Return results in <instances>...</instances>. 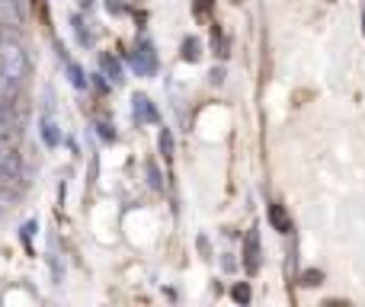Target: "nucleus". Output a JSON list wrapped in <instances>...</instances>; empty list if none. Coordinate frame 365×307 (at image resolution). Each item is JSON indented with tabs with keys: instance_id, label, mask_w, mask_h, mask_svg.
Instances as JSON below:
<instances>
[{
	"instance_id": "obj_9",
	"label": "nucleus",
	"mask_w": 365,
	"mask_h": 307,
	"mask_svg": "<svg viewBox=\"0 0 365 307\" xmlns=\"http://www.w3.org/2000/svg\"><path fill=\"white\" fill-rule=\"evenodd\" d=\"M158 147H160V157L164 160H173V135H170V128H160V135H158Z\"/></svg>"
},
{
	"instance_id": "obj_13",
	"label": "nucleus",
	"mask_w": 365,
	"mask_h": 307,
	"mask_svg": "<svg viewBox=\"0 0 365 307\" xmlns=\"http://www.w3.org/2000/svg\"><path fill=\"white\" fill-rule=\"evenodd\" d=\"M68 77H71V83H74L77 90H83V87H87V77H83L81 64H68Z\"/></svg>"
},
{
	"instance_id": "obj_5",
	"label": "nucleus",
	"mask_w": 365,
	"mask_h": 307,
	"mask_svg": "<svg viewBox=\"0 0 365 307\" xmlns=\"http://www.w3.org/2000/svg\"><path fill=\"white\" fill-rule=\"evenodd\" d=\"M135 119H138V125H148V122H158V109L151 106V100H148L145 93H135Z\"/></svg>"
},
{
	"instance_id": "obj_16",
	"label": "nucleus",
	"mask_w": 365,
	"mask_h": 307,
	"mask_svg": "<svg viewBox=\"0 0 365 307\" xmlns=\"http://www.w3.org/2000/svg\"><path fill=\"white\" fill-rule=\"evenodd\" d=\"M231 298H234V301H240V304H247V301H250V288H247V285H234Z\"/></svg>"
},
{
	"instance_id": "obj_21",
	"label": "nucleus",
	"mask_w": 365,
	"mask_h": 307,
	"mask_svg": "<svg viewBox=\"0 0 365 307\" xmlns=\"http://www.w3.org/2000/svg\"><path fill=\"white\" fill-rule=\"evenodd\" d=\"M362 32H365V10H362Z\"/></svg>"
},
{
	"instance_id": "obj_14",
	"label": "nucleus",
	"mask_w": 365,
	"mask_h": 307,
	"mask_svg": "<svg viewBox=\"0 0 365 307\" xmlns=\"http://www.w3.org/2000/svg\"><path fill=\"white\" fill-rule=\"evenodd\" d=\"M148 182H151V189H164V179H160V170L154 160H148Z\"/></svg>"
},
{
	"instance_id": "obj_6",
	"label": "nucleus",
	"mask_w": 365,
	"mask_h": 307,
	"mask_svg": "<svg viewBox=\"0 0 365 307\" xmlns=\"http://www.w3.org/2000/svg\"><path fill=\"white\" fill-rule=\"evenodd\" d=\"M19 179V157L10 151H0V182Z\"/></svg>"
},
{
	"instance_id": "obj_12",
	"label": "nucleus",
	"mask_w": 365,
	"mask_h": 307,
	"mask_svg": "<svg viewBox=\"0 0 365 307\" xmlns=\"http://www.w3.org/2000/svg\"><path fill=\"white\" fill-rule=\"evenodd\" d=\"M212 48H215V55H218V58L227 55V42H225V36H221L218 26H212Z\"/></svg>"
},
{
	"instance_id": "obj_20",
	"label": "nucleus",
	"mask_w": 365,
	"mask_h": 307,
	"mask_svg": "<svg viewBox=\"0 0 365 307\" xmlns=\"http://www.w3.org/2000/svg\"><path fill=\"white\" fill-rule=\"evenodd\" d=\"M90 4H93V0H81V6H90Z\"/></svg>"
},
{
	"instance_id": "obj_18",
	"label": "nucleus",
	"mask_w": 365,
	"mask_h": 307,
	"mask_svg": "<svg viewBox=\"0 0 365 307\" xmlns=\"http://www.w3.org/2000/svg\"><path fill=\"white\" fill-rule=\"evenodd\" d=\"M212 4H215V0H195V13H199V16H202V13H208V10H212Z\"/></svg>"
},
{
	"instance_id": "obj_10",
	"label": "nucleus",
	"mask_w": 365,
	"mask_h": 307,
	"mask_svg": "<svg viewBox=\"0 0 365 307\" xmlns=\"http://www.w3.org/2000/svg\"><path fill=\"white\" fill-rule=\"evenodd\" d=\"M0 19L16 23L19 19V0H0Z\"/></svg>"
},
{
	"instance_id": "obj_8",
	"label": "nucleus",
	"mask_w": 365,
	"mask_h": 307,
	"mask_svg": "<svg viewBox=\"0 0 365 307\" xmlns=\"http://www.w3.org/2000/svg\"><path fill=\"white\" fill-rule=\"evenodd\" d=\"M42 141H45L48 147H58V145H61V132H58V122L51 119V115H45V119H42Z\"/></svg>"
},
{
	"instance_id": "obj_2",
	"label": "nucleus",
	"mask_w": 365,
	"mask_h": 307,
	"mask_svg": "<svg viewBox=\"0 0 365 307\" xmlns=\"http://www.w3.org/2000/svg\"><path fill=\"white\" fill-rule=\"evenodd\" d=\"M128 61H132L135 71H138V74H145V77H154V74H158V68H160L158 48H154L151 38H141V42L135 45V51L128 55Z\"/></svg>"
},
{
	"instance_id": "obj_19",
	"label": "nucleus",
	"mask_w": 365,
	"mask_h": 307,
	"mask_svg": "<svg viewBox=\"0 0 365 307\" xmlns=\"http://www.w3.org/2000/svg\"><path fill=\"white\" fill-rule=\"evenodd\" d=\"M4 87H6V74H4V64H0V96H4Z\"/></svg>"
},
{
	"instance_id": "obj_15",
	"label": "nucleus",
	"mask_w": 365,
	"mask_h": 307,
	"mask_svg": "<svg viewBox=\"0 0 365 307\" xmlns=\"http://www.w3.org/2000/svg\"><path fill=\"white\" fill-rule=\"evenodd\" d=\"M321 272H317V269H308V272H304V276H302V285H308V288H314V285H321Z\"/></svg>"
},
{
	"instance_id": "obj_17",
	"label": "nucleus",
	"mask_w": 365,
	"mask_h": 307,
	"mask_svg": "<svg viewBox=\"0 0 365 307\" xmlns=\"http://www.w3.org/2000/svg\"><path fill=\"white\" fill-rule=\"evenodd\" d=\"M71 23H74V29L81 32V42H83V45H90V42H93V38H90V32H87V26H83V19H81V16H74V19H71Z\"/></svg>"
},
{
	"instance_id": "obj_7",
	"label": "nucleus",
	"mask_w": 365,
	"mask_h": 307,
	"mask_svg": "<svg viewBox=\"0 0 365 307\" xmlns=\"http://www.w3.org/2000/svg\"><path fill=\"white\" fill-rule=\"evenodd\" d=\"M269 221H272V227H276L279 234H292V218H289V212H285L279 202H272L269 205Z\"/></svg>"
},
{
	"instance_id": "obj_1",
	"label": "nucleus",
	"mask_w": 365,
	"mask_h": 307,
	"mask_svg": "<svg viewBox=\"0 0 365 307\" xmlns=\"http://www.w3.org/2000/svg\"><path fill=\"white\" fill-rule=\"evenodd\" d=\"M0 64H4V74H6L4 93H16V90L26 83V77H29V55H26V48H23L19 38L4 36V45H0Z\"/></svg>"
},
{
	"instance_id": "obj_4",
	"label": "nucleus",
	"mask_w": 365,
	"mask_h": 307,
	"mask_svg": "<svg viewBox=\"0 0 365 307\" xmlns=\"http://www.w3.org/2000/svg\"><path fill=\"white\" fill-rule=\"evenodd\" d=\"M244 266H247V272L259 269V234L257 231H250L244 240Z\"/></svg>"
},
{
	"instance_id": "obj_22",
	"label": "nucleus",
	"mask_w": 365,
	"mask_h": 307,
	"mask_svg": "<svg viewBox=\"0 0 365 307\" xmlns=\"http://www.w3.org/2000/svg\"><path fill=\"white\" fill-rule=\"evenodd\" d=\"M0 45H4V32H0Z\"/></svg>"
},
{
	"instance_id": "obj_3",
	"label": "nucleus",
	"mask_w": 365,
	"mask_h": 307,
	"mask_svg": "<svg viewBox=\"0 0 365 307\" xmlns=\"http://www.w3.org/2000/svg\"><path fill=\"white\" fill-rule=\"evenodd\" d=\"M96 68L103 71V77H109V83L125 80V68L119 64V58H115L113 51H100V55H96Z\"/></svg>"
},
{
	"instance_id": "obj_11",
	"label": "nucleus",
	"mask_w": 365,
	"mask_h": 307,
	"mask_svg": "<svg viewBox=\"0 0 365 307\" xmlns=\"http://www.w3.org/2000/svg\"><path fill=\"white\" fill-rule=\"evenodd\" d=\"M202 45H199V38H186V42H182V61H199L202 58Z\"/></svg>"
}]
</instances>
